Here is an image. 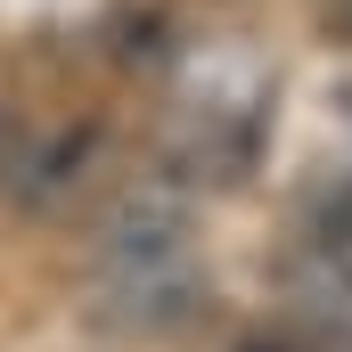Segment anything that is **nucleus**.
Returning <instances> with one entry per match:
<instances>
[{
	"label": "nucleus",
	"instance_id": "obj_1",
	"mask_svg": "<svg viewBox=\"0 0 352 352\" xmlns=\"http://www.w3.org/2000/svg\"><path fill=\"white\" fill-rule=\"evenodd\" d=\"M98 278L123 320L173 328L197 303V246H188V205L173 188H131L98 221Z\"/></svg>",
	"mask_w": 352,
	"mask_h": 352
},
{
	"label": "nucleus",
	"instance_id": "obj_2",
	"mask_svg": "<svg viewBox=\"0 0 352 352\" xmlns=\"http://www.w3.org/2000/svg\"><path fill=\"white\" fill-rule=\"evenodd\" d=\"M58 180V148L41 140V131H25L16 115H0V188H16V197H41Z\"/></svg>",
	"mask_w": 352,
	"mask_h": 352
},
{
	"label": "nucleus",
	"instance_id": "obj_3",
	"mask_svg": "<svg viewBox=\"0 0 352 352\" xmlns=\"http://www.w3.org/2000/svg\"><path fill=\"white\" fill-rule=\"evenodd\" d=\"M320 16H328L336 33H352V0H320Z\"/></svg>",
	"mask_w": 352,
	"mask_h": 352
}]
</instances>
